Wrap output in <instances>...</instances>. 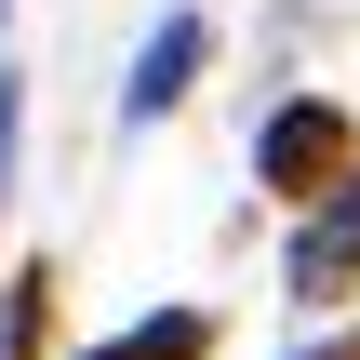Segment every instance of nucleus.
<instances>
[{"mask_svg":"<svg viewBox=\"0 0 360 360\" xmlns=\"http://www.w3.org/2000/svg\"><path fill=\"white\" fill-rule=\"evenodd\" d=\"M294 294L307 307H334V294H360V160L307 200V227H294Z\"/></svg>","mask_w":360,"mask_h":360,"instance_id":"nucleus-2","label":"nucleus"},{"mask_svg":"<svg viewBox=\"0 0 360 360\" xmlns=\"http://www.w3.org/2000/svg\"><path fill=\"white\" fill-rule=\"evenodd\" d=\"M347 160H360V134H347L334 94H294V107H267V134H254V187H281V200H321Z\"/></svg>","mask_w":360,"mask_h":360,"instance_id":"nucleus-1","label":"nucleus"},{"mask_svg":"<svg viewBox=\"0 0 360 360\" xmlns=\"http://www.w3.org/2000/svg\"><path fill=\"white\" fill-rule=\"evenodd\" d=\"M80 360H214V321L200 307H160V321H134V334H107V347H80Z\"/></svg>","mask_w":360,"mask_h":360,"instance_id":"nucleus-4","label":"nucleus"},{"mask_svg":"<svg viewBox=\"0 0 360 360\" xmlns=\"http://www.w3.org/2000/svg\"><path fill=\"white\" fill-rule=\"evenodd\" d=\"M0 13H13V0H0Z\"/></svg>","mask_w":360,"mask_h":360,"instance_id":"nucleus-6","label":"nucleus"},{"mask_svg":"<svg viewBox=\"0 0 360 360\" xmlns=\"http://www.w3.org/2000/svg\"><path fill=\"white\" fill-rule=\"evenodd\" d=\"M200 67H214V27H200V13H160L147 53H134V80H120V120H174Z\"/></svg>","mask_w":360,"mask_h":360,"instance_id":"nucleus-3","label":"nucleus"},{"mask_svg":"<svg viewBox=\"0 0 360 360\" xmlns=\"http://www.w3.org/2000/svg\"><path fill=\"white\" fill-rule=\"evenodd\" d=\"M294 360H360V334H321V347H294Z\"/></svg>","mask_w":360,"mask_h":360,"instance_id":"nucleus-5","label":"nucleus"}]
</instances>
